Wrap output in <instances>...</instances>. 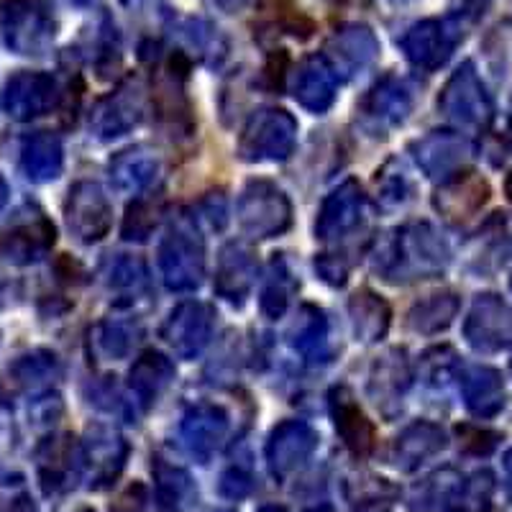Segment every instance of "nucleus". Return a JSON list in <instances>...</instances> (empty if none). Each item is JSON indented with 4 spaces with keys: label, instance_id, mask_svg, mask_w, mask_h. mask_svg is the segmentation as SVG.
<instances>
[{
    "label": "nucleus",
    "instance_id": "1",
    "mask_svg": "<svg viewBox=\"0 0 512 512\" xmlns=\"http://www.w3.org/2000/svg\"><path fill=\"white\" fill-rule=\"evenodd\" d=\"M451 262L446 239L431 223H410L379 246L374 269L384 280H431Z\"/></svg>",
    "mask_w": 512,
    "mask_h": 512
},
{
    "label": "nucleus",
    "instance_id": "2",
    "mask_svg": "<svg viewBox=\"0 0 512 512\" xmlns=\"http://www.w3.org/2000/svg\"><path fill=\"white\" fill-rule=\"evenodd\" d=\"M159 269L164 285L175 292H190L203 282L205 241L200 236L198 221L185 210L169 221L167 236L159 246Z\"/></svg>",
    "mask_w": 512,
    "mask_h": 512
},
{
    "label": "nucleus",
    "instance_id": "3",
    "mask_svg": "<svg viewBox=\"0 0 512 512\" xmlns=\"http://www.w3.org/2000/svg\"><path fill=\"white\" fill-rule=\"evenodd\" d=\"M297 121L282 108H259L239 136L244 162H285L295 152Z\"/></svg>",
    "mask_w": 512,
    "mask_h": 512
},
{
    "label": "nucleus",
    "instance_id": "4",
    "mask_svg": "<svg viewBox=\"0 0 512 512\" xmlns=\"http://www.w3.org/2000/svg\"><path fill=\"white\" fill-rule=\"evenodd\" d=\"M438 111L456 126L479 131V134L487 131L495 118V105L472 62H464L448 77L446 88L438 95Z\"/></svg>",
    "mask_w": 512,
    "mask_h": 512
},
{
    "label": "nucleus",
    "instance_id": "5",
    "mask_svg": "<svg viewBox=\"0 0 512 512\" xmlns=\"http://www.w3.org/2000/svg\"><path fill=\"white\" fill-rule=\"evenodd\" d=\"M236 218L251 239H274L292 226V203L272 182L251 180L239 195Z\"/></svg>",
    "mask_w": 512,
    "mask_h": 512
},
{
    "label": "nucleus",
    "instance_id": "6",
    "mask_svg": "<svg viewBox=\"0 0 512 512\" xmlns=\"http://www.w3.org/2000/svg\"><path fill=\"white\" fill-rule=\"evenodd\" d=\"M3 36L18 54H44L54 41V18L39 0H8L3 6Z\"/></svg>",
    "mask_w": 512,
    "mask_h": 512
},
{
    "label": "nucleus",
    "instance_id": "7",
    "mask_svg": "<svg viewBox=\"0 0 512 512\" xmlns=\"http://www.w3.org/2000/svg\"><path fill=\"white\" fill-rule=\"evenodd\" d=\"M64 218L82 244H98L111 231L113 205L98 182L82 180L67 195Z\"/></svg>",
    "mask_w": 512,
    "mask_h": 512
},
{
    "label": "nucleus",
    "instance_id": "8",
    "mask_svg": "<svg viewBox=\"0 0 512 512\" xmlns=\"http://www.w3.org/2000/svg\"><path fill=\"white\" fill-rule=\"evenodd\" d=\"M466 344L479 354H497L512 346V308L500 295H479L464 323Z\"/></svg>",
    "mask_w": 512,
    "mask_h": 512
},
{
    "label": "nucleus",
    "instance_id": "9",
    "mask_svg": "<svg viewBox=\"0 0 512 512\" xmlns=\"http://www.w3.org/2000/svg\"><path fill=\"white\" fill-rule=\"evenodd\" d=\"M146 100L139 80H126L111 95L98 100L90 113V128L98 139H118L136 128L144 118Z\"/></svg>",
    "mask_w": 512,
    "mask_h": 512
},
{
    "label": "nucleus",
    "instance_id": "10",
    "mask_svg": "<svg viewBox=\"0 0 512 512\" xmlns=\"http://www.w3.org/2000/svg\"><path fill=\"white\" fill-rule=\"evenodd\" d=\"M492 198V187L474 169H461L454 177L441 182L433 195V208L441 213L443 221L461 226L482 213L484 205Z\"/></svg>",
    "mask_w": 512,
    "mask_h": 512
},
{
    "label": "nucleus",
    "instance_id": "11",
    "mask_svg": "<svg viewBox=\"0 0 512 512\" xmlns=\"http://www.w3.org/2000/svg\"><path fill=\"white\" fill-rule=\"evenodd\" d=\"M213 323H216V313L210 305L200 303V300H187V303L177 305L164 320L162 338L177 356L195 359L208 346L210 336H213Z\"/></svg>",
    "mask_w": 512,
    "mask_h": 512
},
{
    "label": "nucleus",
    "instance_id": "12",
    "mask_svg": "<svg viewBox=\"0 0 512 512\" xmlns=\"http://www.w3.org/2000/svg\"><path fill=\"white\" fill-rule=\"evenodd\" d=\"M461 36H464L461 29L451 21L428 18V21H420L402 36V52L418 70L436 72L454 54Z\"/></svg>",
    "mask_w": 512,
    "mask_h": 512
},
{
    "label": "nucleus",
    "instance_id": "13",
    "mask_svg": "<svg viewBox=\"0 0 512 512\" xmlns=\"http://www.w3.org/2000/svg\"><path fill=\"white\" fill-rule=\"evenodd\" d=\"M364 208H367V200H364L361 185L356 180H346L320 205L318 221H315V236L320 241H326V244L349 239L364 221Z\"/></svg>",
    "mask_w": 512,
    "mask_h": 512
},
{
    "label": "nucleus",
    "instance_id": "14",
    "mask_svg": "<svg viewBox=\"0 0 512 512\" xmlns=\"http://www.w3.org/2000/svg\"><path fill=\"white\" fill-rule=\"evenodd\" d=\"M410 152H413L415 162L423 169L425 177L443 182L466 169L474 154V146L469 144L466 136L456 134V131H431L428 136L415 141Z\"/></svg>",
    "mask_w": 512,
    "mask_h": 512
},
{
    "label": "nucleus",
    "instance_id": "15",
    "mask_svg": "<svg viewBox=\"0 0 512 512\" xmlns=\"http://www.w3.org/2000/svg\"><path fill=\"white\" fill-rule=\"evenodd\" d=\"M59 103L57 80L47 72H18L6 82L3 111L16 121H34L47 116Z\"/></svg>",
    "mask_w": 512,
    "mask_h": 512
},
{
    "label": "nucleus",
    "instance_id": "16",
    "mask_svg": "<svg viewBox=\"0 0 512 512\" xmlns=\"http://www.w3.org/2000/svg\"><path fill=\"white\" fill-rule=\"evenodd\" d=\"M54 241H57V231H54L52 221L44 213H31L3 233L0 251L11 264L26 267V264L39 262L41 256L52 249Z\"/></svg>",
    "mask_w": 512,
    "mask_h": 512
},
{
    "label": "nucleus",
    "instance_id": "17",
    "mask_svg": "<svg viewBox=\"0 0 512 512\" xmlns=\"http://www.w3.org/2000/svg\"><path fill=\"white\" fill-rule=\"evenodd\" d=\"M338 75L326 54H313L292 75V95L305 111L326 113L336 100Z\"/></svg>",
    "mask_w": 512,
    "mask_h": 512
},
{
    "label": "nucleus",
    "instance_id": "18",
    "mask_svg": "<svg viewBox=\"0 0 512 512\" xmlns=\"http://www.w3.org/2000/svg\"><path fill=\"white\" fill-rule=\"evenodd\" d=\"M256 282V256L241 241L221 249L216 269V295L231 305H244Z\"/></svg>",
    "mask_w": 512,
    "mask_h": 512
},
{
    "label": "nucleus",
    "instance_id": "19",
    "mask_svg": "<svg viewBox=\"0 0 512 512\" xmlns=\"http://www.w3.org/2000/svg\"><path fill=\"white\" fill-rule=\"evenodd\" d=\"M328 400H331L333 423H336L341 441L346 443V448L354 456H367L374 448V425L364 415V410L359 408L354 392L344 387V384H338V387L331 390Z\"/></svg>",
    "mask_w": 512,
    "mask_h": 512
},
{
    "label": "nucleus",
    "instance_id": "20",
    "mask_svg": "<svg viewBox=\"0 0 512 512\" xmlns=\"http://www.w3.org/2000/svg\"><path fill=\"white\" fill-rule=\"evenodd\" d=\"M410 111H413V93H410L408 82L395 75L382 77L364 98V116L374 126H400L410 116Z\"/></svg>",
    "mask_w": 512,
    "mask_h": 512
},
{
    "label": "nucleus",
    "instance_id": "21",
    "mask_svg": "<svg viewBox=\"0 0 512 512\" xmlns=\"http://www.w3.org/2000/svg\"><path fill=\"white\" fill-rule=\"evenodd\" d=\"M461 392H464L469 413L477 418H495L507 402L502 374L492 367H482V364L466 369L461 377Z\"/></svg>",
    "mask_w": 512,
    "mask_h": 512
},
{
    "label": "nucleus",
    "instance_id": "22",
    "mask_svg": "<svg viewBox=\"0 0 512 512\" xmlns=\"http://www.w3.org/2000/svg\"><path fill=\"white\" fill-rule=\"evenodd\" d=\"M413 374L405 359V351L392 349L374 361L372 374H369V397L377 402L379 408L387 410V405H400L402 397L408 395Z\"/></svg>",
    "mask_w": 512,
    "mask_h": 512
},
{
    "label": "nucleus",
    "instance_id": "23",
    "mask_svg": "<svg viewBox=\"0 0 512 512\" xmlns=\"http://www.w3.org/2000/svg\"><path fill=\"white\" fill-rule=\"evenodd\" d=\"M59 377V361L49 351H34V354L21 356L13 361L3 374L0 392L3 397H18L26 392H36L41 387H49Z\"/></svg>",
    "mask_w": 512,
    "mask_h": 512
},
{
    "label": "nucleus",
    "instance_id": "24",
    "mask_svg": "<svg viewBox=\"0 0 512 512\" xmlns=\"http://www.w3.org/2000/svg\"><path fill=\"white\" fill-rule=\"evenodd\" d=\"M159 154L149 146H131L126 152L116 154L111 159V180L113 185L128 195H141L154 185L159 177Z\"/></svg>",
    "mask_w": 512,
    "mask_h": 512
},
{
    "label": "nucleus",
    "instance_id": "25",
    "mask_svg": "<svg viewBox=\"0 0 512 512\" xmlns=\"http://www.w3.org/2000/svg\"><path fill=\"white\" fill-rule=\"evenodd\" d=\"M172 379H175L172 359H167L162 351H144L128 372V390L144 408H149L167 392Z\"/></svg>",
    "mask_w": 512,
    "mask_h": 512
},
{
    "label": "nucleus",
    "instance_id": "26",
    "mask_svg": "<svg viewBox=\"0 0 512 512\" xmlns=\"http://www.w3.org/2000/svg\"><path fill=\"white\" fill-rule=\"evenodd\" d=\"M328 52L336 57V62H331L333 67H344L346 72L364 70L377 59L379 54V41L374 36L372 29L361 24H349L341 26V29L333 34L331 44H328Z\"/></svg>",
    "mask_w": 512,
    "mask_h": 512
},
{
    "label": "nucleus",
    "instance_id": "27",
    "mask_svg": "<svg viewBox=\"0 0 512 512\" xmlns=\"http://www.w3.org/2000/svg\"><path fill=\"white\" fill-rule=\"evenodd\" d=\"M349 315L351 326H354V336L359 338L361 344H377L390 331V305H387L384 297H379L372 290H359L351 295Z\"/></svg>",
    "mask_w": 512,
    "mask_h": 512
},
{
    "label": "nucleus",
    "instance_id": "28",
    "mask_svg": "<svg viewBox=\"0 0 512 512\" xmlns=\"http://www.w3.org/2000/svg\"><path fill=\"white\" fill-rule=\"evenodd\" d=\"M21 167L26 177L34 182H52L62 175L64 167V149L62 141L49 131L29 136L21 149Z\"/></svg>",
    "mask_w": 512,
    "mask_h": 512
},
{
    "label": "nucleus",
    "instance_id": "29",
    "mask_svg": "<svg viewBox=\"0 0 512 512\" xmlns=\"http://www.w3.org/2000/svg\"><path fill=\"white\" fill-rule=\"evenodd\" d=\"M459 305V297L454 292H433V295L423 297L408 313L410 331L420 333V336H436V333L446 331L459 315Z\"/></svg>",
    "mask_w": 512,
    "mask_h": 512
},
{
    "label": "nucleus",
    "instance_id": "30",
    "mask_svg": "<svg viewBox=\"0 0 512 512\" xmlns=\"http://www.w3.org/2000/svg\"><path fill=\"white\" fill-rule=\"evenodd\" d=\"M290 346L308 361H326L328 356V320L326 313L305 305L290 328Z\"/></svg>",
    "mask_w": 512,
    "mask_h": 512
},
{
    "label": "nucleus",
    "instance_id": "31",
    "mask_svg": "<svg viewBox=\"0 0 512 512\" xmlns=\"http://www.w3.org/2000/svg\"><path fill=\"white\" fill-rule=\"evenodd\" d=\"M187 67L177 70L175 59L169 62V75L162 77L157 82V93H154V100H157V111L159 118L167 123L169 128H180L182 134H190L192 131V116H190V105H187V98L182 95L180 82L185 77Z\"/></svg>",
    "mask_w": 512,
    "mask_h": 512
},
{
    "label": "nucleus",
    "instance_id": "32",
    "mask_svg": "<svg viewBox=\"0 0 512 512\" xmlns=\"http://www.w3.org/2000/svg\"><path fill=\"white\" fill-rule=\"evenodd\" d=\"M315 436L308 425L300 420H287V423L277 425V431L272 433L269 441V456L277 469H287L295 466L313 451Z\"/></svg>",
    "mask_w": 512,
    "mask_h": 512
},
{
    "label": "nucleus",
    "instance_id": "33",
    "mask_svg": "<svg viewBox=\"0 0 512 512\" xmlns=\"http://www.w3.org/2000/svg\"><path fill=\"white\" fill-rule=\"evenodd\" d=\"M228 428V418L216 405H195L182 420V433L195 451H210L218 446Z\"/></svg>",
    "mask_w": 512,
    "mask_h": 512
},
{
    "label": "nucleus",
    "instance_id": "34",
    "mask_svg": "<svg viewBox=\"0 0 512 512\" xmlns=\"http://www.w3.org/2000/svg\"><path fill=\"white\" fill-rule=\"evenodd\" d=\"M93 336L100 356L121 361L131 354L134 344L139 341L141 328L134 318H105L103 323L95 328Z\"/></svg>",
    "mask_w": 512,
    "mask_h": 512
},
{
    "label": "nucleus",
    "instance_id": "35",
    "mask_svg": "<svg viewBox=\"0 0 512 512\" xmlns=\"http://www.w3.org/2000/svg\"><path fill=\"white\" fill-rule=\"evenodd\" d=\"M297 282L292 277L290 267H287L285 259H274L272 267H269L267 282H264L262 290V313L267 318H282L292 300V292H295Z\"/></svg>",
    "mask_w": 512,
    "mask_h": 512
},
{
    "label": "nucleus",
    "instance_id": "36",
    "mask_svg": "<svg viewBox=\"0 0 512 512\" xmlns=\"http://www.w3.org/2000/svg\"><path fill=\"white\" fill-rule=\"evenodd\" d=\"M443 448V431L433 423H415L397 441V454L402 461H420Z\"/></svg>",
    "mask_w": 512,
    "mask_h": 512
},
{
    "label": "nucleus",
    "instance_id": "37",
    "mask_svg": "<svg viewBox=\"0 0 512 512\" xmlns=\"http://www.w3.org/2000/svg\"><path fill=\"white\" fill-rule=\"evenodd\" d=\"M105 282L108 287L113 290H128V292H136L141 287H146V264L141 262L139 256H128V254H118L113 259L105 262Z\"/></svg>",
    "mask_w": 512,
    "mask_h": 512
},
{
    "label": "nucleus",
    "instance_id": "38",
    "mask_svg": "<svg viewBox=\"0 0 512 512\" xmlns=\"http://www.w3.org/2000/svg\"><path fill=\"white\" fill-rule=\"evenodd\" d=\"M159 213H162L159 205L149 203V200H134V203L128 205L126 218H123L121 236L126 241H136V244L149 241V236L159 226Z\"/></svg>",
    "mask_w": 512,
    "mask_h": 512
},
{
    "label": "nucleus",
    "instance_id": "39",
    "mask_svg": "<svg viewBox=\"0 0 512 512\" xmlns=\"http://www.w3.org/2000/svg\"><path fill=\"white\" fill-rule=\"evenodd\" d=\"M377 198L384 208H397L410 198V182L395 162L377 172Z\"/></svg>",
    "mask_w": 512,
    "mask_h": 512
},
{
    "label": "nucleus",
    "instance_id": "40",
    "mask_svg": "<svg viewBox=\"0 0 512 512\" xmlns=\"http://www.w3.org/2000/svg\"><path fill=\"white\" fill-rule=\"evenodd\" d=\"M420 367H423L425 382L436 384V387H446L448 379H454L456 374V354L448 346L425 351L423 359H420Z\"/></svg>",
    "mask_w": 512,
    "mask_h": 512
},
{
    "label": "nucleus",
    "instance_id": "41",
    "mask_svg": "<svg viewBox=\"0 0 512 512\" xmlns=\"http://www.w3.org/2000/svg\"><path fill=\"white\" fill-rule=\"evenodd\" d=\"M315 269H318L320 280L328 282L333 287L346 285V277H349V269H346L344 259H336L331 254H323L315 259Z\"/></svg>",
    "mask_w": 512,
    "mask_h": 512
},
{
    "label": "nucleus",
    "instance_id": "42",
    "mask_svg": "<svg viewBox=\"0 0 512 512\" xmlns=\"http://www.w3.org/2000/svg\"><path fill=\"white\" fill-rule=\"evenodd\" d=\"M287 64H290V57H287L285 49H280V52H277L272 59H269L267 75L272 77V88H282V82H285Z\"/></svg>",
    "mask_w": 512,
    "mask_h": 512
},
{
    "label": "nucleus",
    "instance_id": "43",
    "mask_svg": "<svg viewBox=\"0 0 512 512\" xmlns=\"http://www.w3.org/2000/svg\"><path fill=\"white\" fill-rule=\"evenodd\" d=\"M216 6L226 13H239L246 6V0H216Z\"/></svg>",
    "mask_w": 512,
    "mask_h": 512
},
{
    "label": "nucleus",
    "instance_id": "44",
    "mask_svg": "<svg viewBox=\"0 0 512 512\" xmlns=\"http://www.w3.org/2000/svg\"><path fill=\"white\" fill-rule=\"evenodd\" d=\"M505 472H507V487H510V495H512V448L505 456Z\"/></svg>",
    "mask_w": 512,
    "mask_h": 512
},
{
    "label": "nucleus",
    "instance_id": "45",
    "mask_svg": "<svg viewBox=\"0 0 512 512\" xmlns=\"http://www.w3.org/2000/svg\"><path fill=\"white\" fill-rule=\"evenodd\" d=\"M6 203H8V185L6 180H3V175H0V213H3Z\"/></svg>",
    "mask_w": 512,
    "mask_h": 512
},
{
    "label": "nucleus",
    "instance_id": "46",
    "mask_svg": "<svg viewBox=\"0 0 512 512\" xmlns=\"http://www.w3.org/2000/svg\"><path fill=\"white\" fill-rule=\"evenodd\" d=\"M505 192H507V200H510V205H512V172L507 175V180H505Z\"/></svg>",
    "mask_w": 512,
    "mask_h": 512
},
{
    "label": "nucleus",
    "instance_id": "47",
    "mask_svg": "<svg viewBox=\"0 0 512 512\" xmlns=\"http://www.w3.org/2000/svg\"><path fill=\"white\" fill-rule=\"evenodd\" d=\"M510 126H512V100H510Z\"/></svg>",
    "mask_w": 512,
    "mask_h": 512
},
{
    "label": "nucleus",
    "instance_id": "48",
    "mask_svg": "<svg viewBox=\"0 0 512 512\" xmlns=\"http://www.w3.org/2000/svg\"><path fill=\"white\" fill-rule=\"evenodd\" d=\"M331 3H346V0H331Z\"/></svg>",
    "mask_w": 512,
    "mask_h": 512
},
{
    "label": "nucleus",
    "instance_id": "49",
    "mask_svg": "<svg viewBox=\"0 0 512 512\" xmlns=\"http://www.w3.org/2000/svg\"><path fill=\"white\" fill-rule=\"evenodd\" d=\"M392 3H405V0H392Z\"/></svg>",
    "mask_w": 512,
    "mask_h": 512
},
{
    "label": "nucleus",
    "instance_id": "50",
    "mask_svg": "<svg viewBox=\"0 0 512 512\" xmlns=\"http://www.w3.org/2000/svg\"><path fill=\"white\" fill-rule=\"evenodd\" d=\"M510 369H512V361H510Z\"/></svg>",
    "mask_w": 512,
    "mask_h": 512
}]
</instances>
